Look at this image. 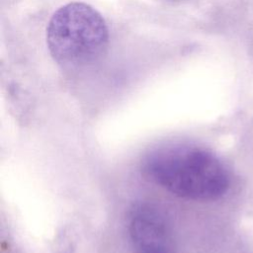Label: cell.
<instances>
[{
  "mask_svg": "<svg viewBox=\"0 0 253 253\" xmlns=\"http://www.w3.org/2000/svg\"><path fill=\"white\" fill-rule=\"evenodd\" d=\"M144 176L177 197L215 201L229 189L223 163L211 151L191 145H168L152 150L141 163Z\"/></svg>",
  "mask_w": 253,
  "mask_h": 253,
  "instance_id": "obj_1",
  "label": "cell"
},
{
  "mask_svg": "<svg viewBox=\"0 0 253 253\" xmlns=\"http://www.w3.org/2000/svg\"><path fill=\"white\" fill-rule=\"evenodd\" d=\"M135 253H172L170 251L169 246H162V247H154V248H147V249H139L134 250Z\"/></svg>",
  "mask_w": 253,
  "mask_h": 253,
  "instance_id": "obj_4",
  "label": "cell"
},
{
  "mask_svg": "<svg viewBox=\"0 0 253 253\" xmlns=\"http://www.w3.org/2000/svg\"><path fill=\"white\" fill-rule=\"evenodd\" d=\"M107 24L90 5L72 2L60 7L46 28V44L59 64L78 66L99 58L107 48Z\"/></svg>",
  "mask_w": 253,
  "mask_h": 253,
  "instance_id": "obj_2",
  "label": "cell"
},
{
  "mask_svg": "<svg viewBox=\"0 0 253 253\" xmlns=\"http://www.w3.org/2000/svg\"><path fill=\"white\" fill-rule=\"evenodd\" d=\"M128 233L134 250L169 246L166 218L163 212L151 204H137L131 209Z\"/></svg>",
  "mask_w": 253,
  "mask_h": 253,
  "instance_id": "obj_3",
  "label": "cell"
}]
</instances>
